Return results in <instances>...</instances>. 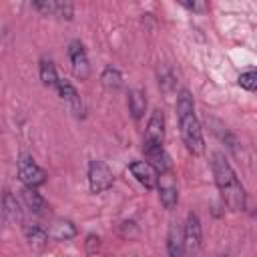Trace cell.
Here are the masks:
<instances>
[{"mask_svg":"<svg viewBox=\"0 0 257 257\" xmlns=\"http://www.w3.org/2000/svg\"><path fill=\"white\" fill-rule=\"evenodd\" d=\"M211 171L215 177V185L221 193L223 203L227 205L229 211H243L247 205V193L235 173V169L231 167L229 159L223 153H213L211 157Z\"/></svg>","mask_w":257,"mask_h":257,"instance_id":"cell-1","label":"cell"},{"mask_svg":"<svg viewBox=\"0 0 257 257\" xmlns=\"http://www.w3.org/2000/svg\"><path fill=\"white\" fill-rule=\"evenodd\" d=\"M177 118H179V128H181V139L183 145L187 147V151L193 157H199L205 153V139H203V131H201V122L195 114V102L193 96L187 88H183L177 94Z\"/></svg>","mask_w":257,"mask_h":257,"instance_id":"cell-2","label":"cell"},{"mask_svg":"<svg viewBox=\"0 0 257 257\" xmlns=\"http://www.w3.org/2000/svg\"><path fill=\"white\" fill-rule=\"evenodd\" d=\"M18 179H20V183L24 187L38 189V187H42L46 183V173H44L42 167L36 165V161L30 155L22 153L18 157Z\"/></svg>","mask_w":257,"mask_h":257,"instance_id":"cell-3","label":"cell"},{"mask_svg":"<svg viewBox=\"0 0 257 257\" xmlns=\"http://www.w3.org/2000/svg\"><path fill=\"white\" fill-rule=\"evenodd\" d=\"M88 187L94 195L98 193H104L112 187V181H114V175L110 171V167L104 163V161H98V159H92L88 163Z\"/></svg>","mask_w":257,"mask_h":257,"instance_id":"cell-4","label":"cell"},{"mask_svg":"<svg viewBox=\"0 0 257 257\" xmlns=\"http://www.w3.org/2000/svg\"><path fill=\"white\" fill-rule=\"evenodd\" d=\"M183 241H185V249L189 253V257H197L201 247H203V227H201V219L197 213H189L183 225Z\"/></svg>","mask_w":257,"mask_h":257,"instance_id":"cell-5","label":"cell"},{"mask_svg":"<svg viewBox=\"0 0 257 257\" xmlns=\"http://www.w3.org/2000/svg\"><path fill=\"white\" fill-rule=\"evenodd\" d=\"M68 60H70V66H72V74L78 78V80H86L90 76V62H88V56H86V50L82 46L80 40H72L68 44Z\"/></svg>","mask_w":257,"mask_h":257,"instance_id":"cell-6","label":"cell"},{"mask_svg":"<svg viewBox=\"0 0 257 257\" xmlns=\"http://www.w3.org/2000/svg\"><path fill=\"white\" fill-rule=\"evenodd\" d=\"M34 10H38L44 16H52L58 20H72L74 16V6L70 2H60V0H36L30 4Z\"/></svg>","mask_w":257,"mask_h":257,"instance_id":"cell-7","label":"cell"},{"mask_svg":"<svg viewBox=\"0 0 257 257\" xmlns=\"http://www.w3.org/2000/svg\"><path fill=\"white\" fill-rule=\"evenodd\" d=\"M165 141V114L161 108H155L149 116L147 128H145V137H143V147H155V145H163Z\"/></svg>","mask_w":257,"mask_h":257,"instance_id":"cell-8","label":"cell"},{"mask_svg":"<svg viewBox=\"0 0 257 257\" xmlns=\"http://www.w3.org/2000/svg\"><path fill=\"white\" fill-rule=\"evenodd\" d=\"M128 171L137 179V183H141L145 189H157L159 187L161 175H159V171L151 163H147V161H133L128 165Z\"/></svg>","mask_w":257,"mask_h":257,"instance_id":"cell-9","label":"cell"},{"mask_svg":"<svg viewBox=\"0 0 257 257\" xmlns=\"http://www.w3.org/2000/svg\"><path fill=\"white\" fill-rule=\"evenodd\" d=\"M58 96L66 102V106L70 108V112L74 116H84V104H82V98L78 94V90L68 82V80H60L58 84Z\"/></svg>","mask_w":257,"mask_h":257,"instance_id":"cell-10","label":"cell"},{"mask_svg":"<svg viewBox=\"0 0 257 257\" xmlns=\"http://www.w3.org/2000/svg\"><path fill=\"white\" fill-rule=\"evenodd\" d=\"M143 153H145L147 163H151V165L159 171V175L171 173V157H169V153L165 151V147H163V145L143 147Z\"/></svg>","mask_w":257,"mask_h":257,"instance_id":"cell-11","label":"cell"},{"mask_svg":"<svg viewBox=\"0 0 257 257\" xmlns=\"http://www.w3.org/2000/svg\"><path fill=\"white\" fill-rule=\"evenodd\" d=\"M159 199H161V205L165 209H173L179 201V193H177V185L173 181V175L171 173H165L161 175L159 179Z\"/></svg>","mask_w":257,"mask_h":257,"instance_id":"cell-12","label":"cell"},{"mask_svg":"<svg viewBox=\"0 0 257 257\" xmlns=\"http://www.w3.org/2000/svg\"><path fill=\"white\" fill-rule=\"evenodd\" d=\"M167 253L169 257H189L183 241V229H179L175 223L169 227V233H167Z\"/></svg>","mask_w":257,"mask_h":257,"instance_id":"cell-13","label":"cell"},{"mask_svg":"<svg viewBox=\"0 0 257 257\" xmlns=\"http://www.w3.org/2000/svg\"><path fill=\"white\" fill-rule=\"evenodd\" d=\"M38 74H40V80L46 88L50 90H58V84H60V78H58V72H56V66L50 58L42 56L40 62H38Z\"/></svg>","mask_w":257,"mask_h":257,"instance_id":"cell-14","label":"cell"},{"mask_svg":"<svg viewBox=\"0 0 257 257\" xmlns=\"http://www.w3.org/2000/svg\"><path fill=\"white\" fill-rule=\"evenodd\" d=\"M20 193H22V203L26 205V209H28L30 213H34V215H44V213H46L48 203H46V199H44L36 189L24 187Z\"/></svg>","mask_w":257,"mask_h":257,"instance_id":"cell-15","label":"cell"},{"mask_svg":"<svg viewBox=\"0 0 257 257\" xmlns=\"http://www.w3.org/2000/svg\"><path fill=\"white\" fill-rule=\"evenodd\" d=\"M24 235H26L28 245H30L32 249H36V251L44 249V247L48 245V237H50L48 231H46L42 225H38V223L24 225Z\"/></svg>","mask_w":257,"mask_h":257,"instance_id":"cell-16","label":"cell"},{"mask_svg":"<svg viewBox=\"0 0 257 257\" xmlns=\"http://www.w3.org/2000/svg\"><path fill=\"white\" fill-rule=\"evenodd\" d=\"M2 215L8 223H16V221L22 219V207L10 191H6L4 197H2Z\"/></svg>","mask_w":257,"mask_h":257,"instance_id":"cell-17","label":"cell"},{"mask_svg":"<svg viewBox=\"0 0 257 257\" xmlns=\"http://www.w3.org/2000/svg\"><path fill=\"white\" fill-rule=\"evenodd\" d=\"M147 110V94L141 88L128 90V112L133 114L135 120H141Z\"/></svg>","mask_w":257,"mask_h":257,"instance_id":"cell-18","label":"cell"},{"mask_svg":"<svg viewBox=\"0 0 257 257\" xmlns=\"http://www.w3.org/2000/svg\"><path fill=\"white\" fill-rule=\"evenodd\" d=\"M50 235L58 241H68V239L76 237V225L68 219H58V221H54Z\"/></svg>","mask_w":257,"mask_h":257,"instance_id":"cell-19","label":"cell"},{"mask_svg":"<svg viewBox=\"0 0 257 257\" xmlns=\"http://www.w3.org/2000/svg\"><path fill=\"white\" fill-rule=\"evenodd\" d=\"M100 82H102V86L108 88V90H118V88L122 86V74H120L118 68L106 66V68L102 70V74H100Z\"/></svg>","mask_w":257,"mask_h":257,"instance_id":"cell-20","label":"cell"},{"mask_svg":"<svg viewBox=\"0 0 257 257\" xmlns=\"http://www.w3.org/2000/svg\"><path fill=\"white\" fill-rule=\"evenodd\" d=\"M237 84L249 92H257V68H249L237 76Z\"/></svg>","mask_w":257,"mask_h":257,"instance_id":"cell-21","label":"cell"},{"mask_svg":"<svg viewBox=\"0 0 257 257\" xmlns=\"http://www.w3.org/2000/svg\"><path fill=\"white\" fill-rule=\"evenodd\" d=\"M98 237L96 235H88L86 237V253H94L96 249H98Z\"/></svg>","mask_w":257,"mask_h":257,"instance_id":"cell-22","label":"cell"},{"mask_svg":"<svg viewBox=\"0 0 257 257\" xmlns=\"http://www.w3.org/2000/svg\"><path fill=\"white\" fill-rule=\"evenodd\" d=\"M185 8H189V10H193V12H203V10H207L209 6L207 4H201V2H181Z\"/></svg>","mask_w":257,"mask_h":257,"instance_id":"cell-23","label":"cell"},{"mask_svg":"<svg viewBox=\"0 0 257 257\" xmlns=\"http://www.w3.org/2000/svg\"><path fill=\"white\" fill-rule=\"evenodd\" d=\"M215 257H229V255H225V253H219V255H215Z\"/></svg>","mask_w":257,"mask_h":257,"instance_id":"cell-24","label":"cell"}]
</instances>
